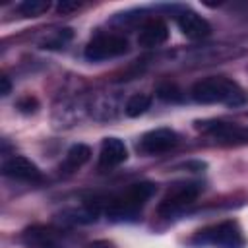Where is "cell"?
<instances>
[{
  "instance_id": "6da1fadb",
  "label": "cell",
  "mask_w": 248,
  "mask_h": 248,
  "mask_svg": "<svg viewBox=\"0 0 248 248\" xmlns=\"http://www.w3.org/2000/svg\"><path fill=\"white\" fill-rule=\"evenodd\" d=\"M190 97L202 105H227L240 107L248 101L246 91L231 78L225 76H207L198 79L190 87Z\"/></svg>"
},
{
  "instance_id": "7a4b0ae2",
  "label": "cell",
  "mask_w": 248,
  "mask_h": 248,
  "mask_svg": "<svg viewBox=\"0 0 248 248\" xmlns=\"http://www.w3.org/2000/svg\"><path fill=\"white\" fill-rule=\"evenodd\" d=\"M155 194L153 182H136L120 190L107 202V217L110 221H138L143 207Z\"/></svg>"
},
{
  "instance_id": "3957f363",
  "label": "cell",
  "mask_w": 248,
  "mask_h": 248,
  "mask_svg": "<svg viewBox=\"0 0 248 248\" xmlns=\"http://www.w3.org/2000/svg\"><path fill=\"white\" fill-rule=\"evenodd\" d=\"M190 244L194 246H213V248H244L246 240L242 234V229L236 221H221L209 227L200 229Z\"/></svg>"
},
{
  "instance_id": "277c9868",
  "label": "cell",
  "mask_w": 248,
  "mask_h": 248,
  "mask_svg": "<svg viewBox=\"0 0 248 248\" xmlns=\"http://www.w3.org/2000/svg\"><path fill=\"white\" fill-rule=\"evenodd\" d=\"M202 190H203V186H202L200 182H196V180H184V182L172 184V186L165 192L163 200H161L159 205H157L159 215L170 217V215H174V213L186 209L188 205H192V203L198 200V196L202 194Z\"/></svg>"
},
{
  "instance_id": "5b68a950",
  "label": "cell",
  "mask_w": 248,
  "mask_h": 248,
  "mask_svg": "<svg viewBox=\"0 0 248 248\" xmlns=\"http://www.w3.org/2000/svg\"><path fill=\"white\" fill-rule=\"evenodd\" d=\"M126 52H128V41L122 35H116V33H99V35H95L83 50L85 58L93 60V62L116 58V56H122Z\"/></svg>"
},
{
  "instance_id": "8992f818",
  "label": "cell",
  "mask_w": 248,
  "mask_h": 248,
  "mask_svg": "<svg viewBox=\"0 0 248 248\" xmlns=\"http://www.w3.org/2000/svg\"><path fill=\"white\" fill-rule=\"evenodd\" d=\"M196 128L219 143H246L248 141V124L225 122V120H202V122H196Z\"/></svg>"
},
{
  "instance_id": "52a82bcc",
  "label": "cell",
  "mask_w": 248,
  "mask_h": 248,
  "mask_svg": "<svg viewBox=\"0 0 248 248\" xmlns=\"http://www.w3.org/2000/svg\"><path fill=\"white\" fill-rule=\"evenodd\" d=\"M178 134L170 128H155V130H149L145 132L140 141L136 143V149L138 153L141 155H161V153H167L170 149H174L178 145Z\"/></svg>"
},
{
  "instance_id": "ba28073f",
  "label": "cell",
  "mask_w": 248,
  "mask_h": 248,
  "mask_svg": "<svg viewBox=\"0 0 248 248\" xmlns=\"http://www.w3.org/2000/svg\"><path fill=\"white\" fill-rule=\"evenodd\" d=\"M21 244L27 248H62L64 232L54 227L33 225L21 232Z\"/></svg>"
},
{
  "instance_id": "9c48e42d",
  "label": "cell",
  "mask_w": 248,
  "mask_h": 248,
  "mask_svg": "<svg viewBox=\"0 0 248 248\" xmlns=\"http://www.w3.org/2000/svg\"><path fill=\"white\" fill-rule=\"evenodd\" d=\"M2 174L8 176V178H14V180H21V182H41L43 174L39 170V167L29 161L27 157H21V155H14L10 159H6L2 163Z\"/></svg>"
},
{
  "instance_id": "30bf717a",
  "label": "cell",
  "mask_w": 248,
  "mask_h": 248,
  "mask_svg": "<svg viewBox=\"0 0 248 248\" xmlns=\"http://www.w3.org/2000/svg\"><path fill=\"white\" fill-rule=\"evenodd\" d=\"M176 25L178 29L182 31L184 37L192 39V41H198V39H205L209 37L211 33V25L205 17L198 16L196 12L192 10H180L176 14Z\"/></svg>"
},
{
  "instance_id": "8fae6325",
  "label": "cell",
  "mask_w": 248,
  "mask_h": 248,
  "mask_svg": "<svg viewBox=\"0 0 248 248\" xmlns=\"http://www.w3.org/2000/svg\"><path fill=\"white\" fill-rule=\"evenodd\" d=\"M128 159V151L122 140L118 138H105L101 141L99 149V169L101 170H110L118 165H122Z\"/></svg>"
},
{
  "instance_id": "7c38bea8",
  "label": "cell",
  "mask_w": 248,
  "mask_h": 248,
  "mask_svg": "<svg viewBox=\"0 0 248 248\" xmlns=\"http://www.w3.org/2000/svg\"><path fill=\"white\" fill-rule=\"evenodd\" d=\"M169 39V27L161 17H151L147 19L138 35V45L141 48H155L163 45Z\"/></svg>"
},
{
  "instance_id": "4fadbf2b",
  "label": "cell",
  "mask_w": 248,
  "mask_h": 248,
  "mask_svg": "<svg viewBox=\"0 0 248 248\" xmlns=\"http://www.w3.org/2000/svg\"><path fill=\"white\" fill-rule=\"evenodd\" d=\"M89 157H91V149H89V145H85V143H74L68 151H66V155H64V161L60 163V174H74L78 169H81L87 161H89Z\"/></svg>"
},
{
  "instance_id": "5bb4252c",
  "label": "cell",
  "mask_w": 248,
  "mask_h": 248,
  "mask_svg": "<svg viewBox=\"0 0 248 248\" xmlns=\"http://www.w3.org/2000/svg\"><path fill=\"white\" fill-rule=\"evenodd\" d=\"M151 101H153V97L147 95V93H134L126 103V114L130 118H136V116L143 114L151 107Z\"/></svg>"
},
{
  "instance_id": "9a60e30c",
  "label": "cell",
  "mask_w": 248,
  "mask_h": 248,
  "mask_svg": "<svg viewBox=\"0 0 248 248\" xmlns=\"http://www.w3.org/2000/svg\"><path fill=\"white\" fill-rule=\"evenodd\" d=\"M155 93H157V97H159L161 101H165V103H180V101H184L182 89H180L176 83H172V81H163V83H159L157 89H155Z\"/></svg>"
},
{
  "instance_id": "2e32d148",
  "label": "cell",
  "mask_w": 248,
  "mask_h": 248,
  "mask_svg": "<svg viewBox=\"0 0 248 248\" xmlns=\"http://www.w3.org/2000/svg\"><path fill=\"white\" fill-rule=\"evenodd\" d=\"M48 8H50L48 0H25L17 6V12L23 17H37V16L48 12Z\"/></svg>"
},
{
  "instance_id": "e0dca14e",
  "label": "cell",
  "mask_w": 248,
  "mask_h": 248,
  "mask_svg": "<svg viewBox=\"0 0 248 248\" xmlns=\"http://www.w3.org/2000/svg\"><path fill=\"white\" fill-rule=\"evenodd\" d=\"M72 29L70 27H64V29H58L50 39H46L43 43V48H64V45L72 39Z\"/></svg>"
},
{
  "instance_id": "ac0fdd59",
  "label": "cell",
  "mask_w": 248,
  "mask_h": 248,
  "mask_svg": "<svg viewBox=\"0 0 248 248\" xmlns=\"http://www.w3.org/2000/svg\"><path fill=\"white\" fill-rule=\"evenodd\" d=\"M37 107H39V103H37V99H35V97H31V95L21 97V99L17 101V108H19L23 114H31V112H35V110H37Z\"/></svg>"
},
{
  "instance_id": "d6986e66",
  "label": "cell",
  "mask_w": 248,
  "mask_h": 248,
  "mask_svg": "<svg viewBox=\"0 0 248 248\" xmlns=\"http://www.w3.org/2000/svg\"><path fill=\"white\" fill-rule=\"evenodd\" d=\"M79 8H81V2H78V0H62V2H58V12L60 14H70V12H76Z\"/></svg>"
},
{
  "instance_id": "ffe728a7",
  "label": "cell",
  "mask_w": 248,
  "mask_h": 248,
  "mask_svg": "<svg viewBox=\"0 0 248 248\" xmlns=\"http://www.w3.org/2000/svg\"><path fill=\"white\" fill-rule=\"evenodd\" d=\"M0 83H2L0 95H8V93H10V89H12V83H10V79H8L6 76H2V78H0Z\"/></svg>"
},
{
  "instance_id": "44dd1931",
  "label": "cell",
  "mask_w": 248,
  "mask_h": 248,
  "mask_svg": "<svg viewBox=\"0 0 248 248\" xmlns=\"http://www.w3.org/2000/svg\"><path fill=\"white\" fill-rule=\"evenodd\" d=\"M87 248H114V246H112V242H108V240H95V242H91Z\"/></svg>"
}]
</instances>
